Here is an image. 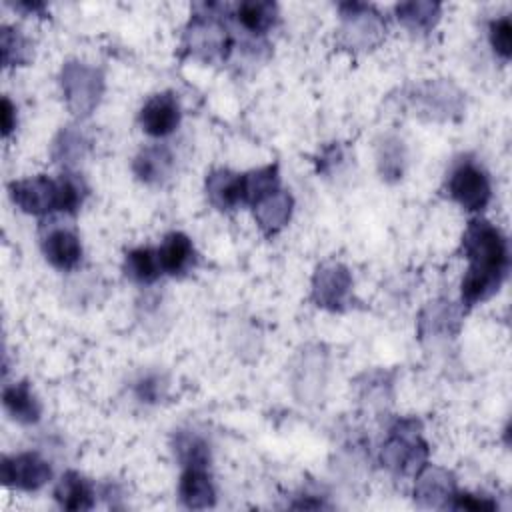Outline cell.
<instances>
[{"label":"cell","instance_id":"obj_1","mask_svg":"<svg viewBox=\"0 0 512 512\" xmlns=\"http://www.w3.org/2000/svg\"><path fill=\"white\" fill-rule=\"evenodd\" d=\"M462 252L470 266L462 278L460 294L464 306L488 300L500 288L508 272V242L488 220H470L462 234Z\"/></svg>","mask_w":512,"mask_h":512},{"label":"cell","instance_id":"obj_2","mask_svg":"<svg viewBox=\"0 0 512 512\" xmlns=\"http://www.w3.org/2000/svg\"><path fill=\"white\" fill-rule=\"evenodd\" d=\"M428 444L418 432L416 420H400L392 426L388 440L380 450V462L394 474H418L426 466Z\"/></svg>","mask_w":512,"mask_h":512},{"label":"cell","instance_id":"obj_3","mask_svg":"<svg viewBox=\"0 0 512 512\" xmlns=\"http://www.w3.org/2000/svg\"><path fill=\"white\" fill-rule=\"evenodd\" d=\"M60 88L68 110L76 116H88L102 98L104 74L96 66L70 60L62 66Z\"/></svg>","mask_w":512,"mask_h":512},{"label":"cell","instance_id":"obj_4","mask_svg":"<svg viewBox=\"0 0 512 512\" xmlns=\"http://www.w3.org/2000/svg\"><path fill=\"white\" fill-rule=\"evenodd\" d=\"M342 12V30L340 42L348 50H370L374 48L384 36V22L368 4L346 2L340 4Z\"/></svg>","mask_w":512,"mask_h":512},{"label":"cell","instance_id":"obj_5","mask_svg":"<svg viewBox=\"0 0 512 512\" xmlns=\"http://www.w3.org/2000/svg\"><path fill=\"white\" fill-rule=\"evenodd\" d=\"M448 194L468 212H480L486 208L492 196L488 174L472 160L460 162L448 178Z\"/></svg>","mask_w":512,"mask_h":512},{"label":"cell","instance_id":"obj_6","mask_svg":"<svg viewBox=\"0 0 512 512\" xmlns=\"http://www.w3.org/2000/svg\"><path fill=\"white\" fill-rule=\"evenodd\" d=\"M184 48L202 60L226 58L230 36L226 26L216 16L196 14L184 32Z\"/></svg>","mask_w":512,"mask_h":512},{"label":"cell","instance_id":"obj_7","mask_svg":"<svg viewBox=\"0 0 512 512\" xmlns=\"http://www.w3.org/2000/svg\"><path fill=\"white\" fill-rule=\"evenodd\" d=\"M352 294V274L340 262H324L312 276V300L316 306L340 312Z\"/></svg>","mask_w":512,"mask_h":512},{"label":"cell","instance_id":"obj_8","mask_svg":"<svg viewBox=\"0 0 512 512\" xmlns=\"http://www.w3.org/2000/svg\"><path fill=\"white\" fill-rule=\"evenodd\" d=\"M12 202L34 216L48 212H60V186L58 180L48 176H32L26 180H16L8 186Z\"/></svg>","mask_w":512,"mask_h":512},{"label":"cell","instance_id":"obj_9","mask_svg":"<svg viewBox=\"0 0 512 512\" xmlns=\"http://www.w3.org/2000/svg\"><path fill=\"white\" fill-rule=\"evenodd\" d=\"M0 476L2 484L8 488L34 492L52 478V468L36 452H22L10 458H2Z\"/></svg>","mask_w":512,"mask_h":512},{"label":"cell","instance_id":"obj_10","mask_svg":"<svg viewBox=\"0 0 512 512\" xmlns=\"http://www.w3.org/2000/svg\"><path fill=\"white\" fill-rule=\"evenodd\" d=\"M456 494L452 472L440 466H422L416 474L414 500L422 508H450Z\"/></svg>","mask_w":512,"mask_h":512},{"label":"cell","instance_id":"obj_11","mask_svg":"<svg viewBox=\"0 0 512 512\" xmlns=\"http://www.w3.org/2000/svg\"><path fill=\"white\" fill-rule=\"evenodd\" d=\"M180 122V106L172 92L154 94L140 110V126L154 138L168 136Z\"/></svg>","mask_w":512,"mask_h":512},{"label":"cell","instance_id":"obj_12","mask_svg":"<svg viewBox=\"0 0 512 512\" xmlns=\"http://www.w3.org/2000/svg\"><path fill=\"white\" fill-rule=\"evenodd\" d=\"M414 102L430 118H450L462 112V94L448 82H426L416 88Z\"/></svg>","mask_w":512,"mask_h":512},{"label":"cell","instance_id":"obj_13","mask_svg":"<svg viewBox=\"0 0 512 512\" xmlns=\"http://www.w3.org/2000/svg\"><path fill=\"white\" fill-rule=\"evenodd\" d=\"M42 250L46 260L58 270H72L82 258L80 238L68 228H52L42 240Z\"/></svg>","mask_w":512,"mask_h":512},{"label":"cell","instance_id":"obj_14","mask_svg":"<svg viewBox=\"0 0 512 512\" xmlns=\"http://www.w3.org/2000/svg\"><path fill=\"white\" fill-rule=\"evenodd\" d=\"M292 208H294L292 196L280 188L274 190L272 194L262 198L258 204H254V218L258 228L266 236L278 234L290 222Z\"/></svg>","mask_w":512,"mask_h":512},{"label":"cell","instance_id":"obj_15","mask_svg":"<svg viewBox=\"0 0 512 512\" xmlns=\"http://www.w3.org/2000/svg\"><path fill=\"white\" fill-rule=\"evenodd\" d=\"M178 494L182 504L190 510H204L214 506L216 502V490L206 468H196V466L184 468L180 476Z\"/></svg>","mask_w":512,"mask_h":512},{"label":"cell","instance_id":"obj_16","mask_svg":"<svg viewBox=\"0 0 512 512\" xmlns=\"http://www.w3.org/2000/svg\"><path fill=\"white\" fill-rule=\"evenodd\" d=\"M206 196L210 204L222 212L234 210L244 204L242 194V174H234L230 170H214L206 178Z\"/></svg>","mask_w":512,"mask_h":512},{"label":"cell","instance_id":"obj_17","mask_svg":"<svg viewBox=\"0 0 512 512\" xmlns=\"http://www.w3.org/2000/svg\"><path fill=\"white\" fill-rule=\"evenodd\" d=\"M460 310L446 300L430 302L418 318V334L420 338L426 336H450L456 334L460 328Z\"/></svg>","mask_w":512,"mask_h":512},{"label":"cell","instance_id":"obj_18","mask_svg":"<svg viewBox=\"0 0 512 512\" xmlns=\"http://www.w3.org/2000/svg\"><path fill=\"white\" fill-rule=\"evenodd\" d=\"M174 166V156L166 146H148L132 162L136 178L144 184H162Z\"/></svg>","mask_w":512,"mask_h":512},{"label":"cell","instance_id":"obj_19","mask_svg":"<svg viewBox=\"0 0 512 512\" xmlns=\"http://www.w3.org/2000/svg\"><path fill=\"white\" fill-rule=\"evenodd\" d=\"M54 498L60 508L72 510V512L90 510L94 506V490L90 482L74 470H68L66 474H62V478L54 488Z\"/></svg>","mask_w":512,"mask_h":512},{"label":"cell","instance_id":"obj_20","mask_svg":"<svg viewBox=\"0 0 512 512\" xmlns=\"http://www.w3.org/2000/svg\"><path fill=\"white\" fill-rule=\"evenodd\" d=\"M194 256L196 252L192 240L182 232H170L158 250L162 272L170 276L184 274L194 264Z\"/></svg>","mask_w":512,"mask_h":512},{"label":"cell","instance_id":"obj_21","mask_svg":"<svg viewBox=\"0 0 512 512\" xmlns=\"http://www.w3.org/2000/svg\"><path fill=\"white\" fill-rule=\"evenodd\" d=\"M2 402L6 412L20 424H34L40 420L42 406L28 382H16L4 388Z\"/></svg>","mask_w":512,"mask_h":512},{"label":"cell","instance_id":"obj_22","mask_svg":"<svg viewBox=\"0 0 512 512\" xmlns=\"http://www.w3.org/2000/svg\"><path fill=\"white\" fill-rule=\"evenodd\" d=\"M172 450L184 468H188V466L208 468V464H210V446L196 432L178 430L172 440Z\"/></svg>","mask_w":512,"mask_h":512},{"label":"cell","instance_id":"obj_23","mask_svg":"<svg viewBox=\"0 0 512 512\" xmlns=\"http://www.w3.org/2000/svg\"><path fill=\"white\" fill-rule=\"evenodd\" d=\"M124 274L138 284H152L162 274L158 250L144 246L130 250L124 258Z\"/></svg>","mask_w":512,"mask_h":512},{"label":"cell","instance_id":"obj_24","mask_svg":"<svg viewBox=\"0 0 512 512\" xmlns=\"http://www.w3.org/2000/svg\"><path fill=\"white\" fill-rule=\"evenodd\" d=\"M280 178H278V166L270 164L258 170H252L248 174H242V194L244 204H258L262 198L278 190Z\"/></svg>","mask_w":512,"mask_h":512},{"label":"cell","instance_id":"obj_25","mask_svg":"<svg viewBox=\"0 0 512 512\" xmlns=\"http://www.w3.org/2000/svg\"><path fill=\"white\" fill-rule=\"evenodd\" d=\"M398 20L416 32H428L440 18V4L438 2H402L396 6Z\"/></svg>","mask_w":512,"mask_h":512},{"label":"cell","instance_id":"obj_26","mask_svg":"<svg viewBox=\"0 0 512 512\" xmlns=\"http://www.w3.org/2000/svg\"><path fill=\"white\" fill-rule=\"evenodd\" d=\"M278 10L274 2H242L236 8V20L252 34H264L276 20Z\"/></svg>","mask_w":512,"mask_h":512},{"label":"cell","instance_id":"obj_27","mask_svg":"<svg viewBox=\"0 0 512 512\" xmlns=\"http://www.w3.org/2000/svg\"><path fill=\"white\" fill-rule=\"evenodd\" d=\"M0 52H2V64L4 66H26L34 52L28 38L12 26H2L0 30Z\"/></svg>","mask_w":512,"mask_h":512},{"label":"cell","instance_id":"obj_28","mask_svg":"<svg viewBox=\"0 0 512 512\" xmlns=\"http://www.w3.org/2000/svg\"><path fill=\"white\" fill-rule=\"evenodd\" d=\"M406 150L404 142L396 136H386L378 148V170L384 180H398L404 174Z\"/></svg>","mask_w":512,"mask_h":512},{"label":"cell","instance_id":"obj_29","mask_svg":"<svg viewBox=\"0 0 512 512\" xmlns=\"http://www.w3.org/2000/svg\"><path fill=\"white\" fill-rule=\"evenodd\" d=\"M86 150H88V140H86V136H84L78 128L68 126V128H64V130L58 134V138L54 140V150H52V154H54V160H56V162H62V164H66V166H72V164H76L80 158H84Z\"/></svg>","mask_w":512,"mask_h":512},{"label":"cell","instance_id":"obj_30","mask_svg":"<svg viewBox=\"0 0 512 512\" xmlns=\"http://www.w3.org/2000/svg\"><path fill=\"white\" fill-rule=\"evenodd\" d=\"M490 44L496 54H500L504 60L512 54V24L508 16H502L490 24Z\"/></svg>","mask_w":512,"mask_h":512},{"label":"cell","instance_id":"obj_31","mask_svg":"<svg viewBox=\"0 0 512 512\" xmlns=\"http://www.w3.org/2000/svg\"><path fill=\"white\" fill-rule=\"evenodd\" d=\"M164 388H166V384H164V380L158 374H146V376H142L136 382L134 392H136L138 400L154 404V402H158L162 398Z\"/></svg>","mask_w":512,"mask_h":512},{"label":"cell","instance_id":"obj_32","mask_svg":"<svg viewBox=\"0 0 512 512\" xmlns=\"http://www.w3.org/2000/svg\"><path fill=\"white\" fill-rule=\"evenodd\" d=\"M450 508H456V510H496V502L490 500L488 496H476V494H454L452 502H450Z\"/></svg>","mask_w":512,"mask_h":512},{"label":"cell","instance_id":"obj_33","mask_svg":"<svg viewBox=\"0 0 512 512\" xmlns=\"http://www.w3.org/2000/svg\"><path fill=\"white\" fill-rule=\"evenodd\" d=\"M14 128H16V106L10 102L8 96H4L2 98V136L8 138Z\"/></svg>","mask_w":512,"mask_h":512},{"label":"cell","instance_id":"obj_34","mask_svg":"<svg viewBox=\"0 0 512 512\" xmlns=\"http://www.w3.org/2000/svg\"><path fill=\"white\" fill-rule=\"evenodd\" d=\"M14 8L26 10V12H32V14H38V16H44V4L42 2H20V4H14Z\"/></svg>","mask_w":512,"mask_h":512}]
</instances>
